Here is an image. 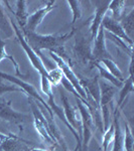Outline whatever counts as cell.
<instances>
[{"label": "cell", "mask_w": 134, "mask_h": 151, "mask_svg": "<svg viewBox=\"0 0 134 151\" xmlns=\"http://www.w3.org/2000/svg\"><path fill=\"white\" fill-rule=\"evenodd\" d=\"M21 32H22L26 42L28 43V45L41 58L43 63L45 60L48 63V65H50V63L43 55L41 50H48L50 52H55V55H58V57L64 58V60L67 58L64 45L66 41L69 40L74 35V33L76 32V29L74 28L71 32H68L63 35H38L36 32H31V31H26V30H21Z\"/></svg>", "instance_id": "6da1fadb"}, {"label": "cell", "mask_w": 134, "mask_h": 151, "mask_svg": "<svg viewBox=\"0 0 134 151\" xmlns=\"http://www.w3.org/2000/svg\"><path fill=\"white\" fill-rule=\"evenodd\" d=\"M27 99L33 115V124H35V130L40 134L41 139L45 141L48 145L52 146L53 148H55L58 144L57 140L55 139V137L50 133L48 125V121L45 119V115H43V110L37 106V104L35 103V101L33 99L29 98V97H27Z\"/></svg>", "instance_id": "7a4b0ae2"}, {"label": "cell", "mask_w": 134, "mask_h": 151, "mask_svg": "<svg viewBox=\"0 0 134 151\" xmlns=\"http://www.w3.org/2000/svg\"><path fill=\"white\" fill-rule=\"evenodd\" d=\"M100 85V110H101L102 120H103L104 131L111 125V103L116 92V88L106 82L99 83Z\"/></svg>", "instance_id": "3957f363"}, {"label": "cell", "mask_w": 134, "mask_h": 151, "mask_svg": "<svg viewBox=\"0 0 134 151\" xmlns=\"http://www.w3.org/2000/svg\"><path fill=\"white\" fill-rule=\"evenodd\" d=\"M9 20H10V22H11V25H12V28H13L14 32H15L16 35H17V40L19 41V43H20L21 47L24 50V52H25L31 65L35 68V70H36L38 73H40V76L45 77L48 80V70L45 68V65H43L41 58L38 57V55L32 50V48L28 45V43L26 42L22 32H21V30L17 27V25L15 24V22H13V20H12L10 15H9Z\"/></svg>", "instance_id": "277c9868"}, {"label": "cell", "mask_w": 134, "mask_h": 151, "mask_svg": "<svg viewBox=\"0 0 134 151\" xmlns=\"http://www.w3.org/2000/svg\"><path fill=\"white\" fill-rule=\"evenodd\" d=\"M76 100H77L78 111H79L80 117H81V122H82V139H81L82 151H87L90 140L92 139V136H93L95 125L89 109L80 100L78 99Z\"/></svg>", "instance_id": "5b68a950"}, {"label": "cell", "mask_w": 134, "mask_h": 151, "mask_svg": "<svg viewBox=\"0 0 134 151\" xmlns=\"http://www.w3.org/2000/svg\"><path fill=\"white\" fill-rule=\"evenodd\" d=\"M36 143L25 140L12 133L0 132V151H29Z\"/></svg>", "instance_id": "8992f818"}, {"label": "cell", "mask_w": 134, "mask_h": 151, "mask_svg": "<svg viewBox=\"0 0 134 151\" xmlns=\"http://www.w3.org/2000/svg\"><path fill=\"white\" fill-rule=\"evenodd\" d=\"M50 57H52L53 60L55 62V64L58 65V69L62 70V73H63V75H64V77L71 83V84L73 85V87H74L75 89H76V91L78 92V93H79L80 96H81L82 98L85 100V101L88 102L86 91H85L84 88L82 87L81 83H80V81H79V78H78L76 75H75L74 70H72L71 65L68 64L67 62H66L64 58H62L61 57H58V55H55V52H50Z\"/></svg>", "instance_id": "52a82bcc"}, {"label": "cell", "mask_w": 134, "mask_h": 151, "mask_svg": "<svg viewBox=\"0 0 134 151\" xmlns=\"http://www.w3.org/2000/svg\"><path fill=\"white\" fill-rule=\"evenodd\" d=\"M92 42L93 40H88L85 36L80 35L76 38V42L74 45V55L80 64L87 65H92L93 55H92Z\"/></svg>", "instance_id": "ba28073f"}, {"label": "cell", "mask_w": 134, "mask_h": 151, "mask_svg": "<svg viewBox=\"0 0 134 151\" xmlns=\"http://www.w3.org/2000/svg\"><path fill=\"white\" fill-rule=\"evenodd\" d=\"M58 92H60V94H61V100H62L63 106H64L63 111H64L66 120L68 121V123L72 126V128L74 129V130L77 131L80 139H82V122H81V119L78 118L79 111L77 110V108H74V107L70 104L69 98H68L67 95L61 90V88H58Z\"/></svg>", "instance_id": "9c48e42d"}, {"label": "cell", "mask_w": 134, "mask_h": 151, "mask_svg": "<svg viewBox=\"0 0 134 151\" xmlns=\"http://www.w3.org/2000/svg\"><path fill=\"white\" fill-rule=\"evenodd\" d=\"M55 1H47L45 4L41 8L37 9L33 13L29 14L27 17V21H26L25 27L21 30H26V31H31V32H35L36 28L40 25V23L43 22V18L50 13L53 9L55 8Z\"/></svg>", "instance_id": "30bf717a"}, {"label": "cell", "mask_w": 134, "mask_h": 151, "mask_svg": "<svg viewBox=\"0 0 134 151\" xmlns=\"http://www.w3.org/2000/svg\"><path fill=\"white\" fill-rule=\"evenodd\" d=\"M0 118L11 124L20 126L28 119V116L11 108V102L5 99L0 100Z\"/></svg>", "instance_id": "8fae6325"}, {"label": "cell", "mask_w": 134, "mask_h": 151, "mask_svg": "<svg viewBox=\"0 0 134 151\" xmlns=\"http://www.w3.org/2000/svg\"><path fill=\"white\" fill-rule=\"evenodd\" d=\"M105 29L103 28V26H100L98 33H97L96 38L94 40V47H92V55H93V62L94 63H100L102 60H112V57L110 53L107 50L106 45H105Z\"/></svg>", "instance_id": "7c38bea8"}, {"label": "cell", "mask_w": 134, "mask_h": 151, "mask_svg": "<svg viewBox=\"0 0 134 151\" xmlns=\"http://www.w3.org/2000/svg\"><path fill=\"white\" fill-rule=\"evenodd\" d=\"M101 25L103 26V28L105 29V31H107V32L121 38L126 43H128L130 47H133V40L128 37V35L125 33V31L122 28V26L120 25V23L118 21H116L115 19L112 18V16L105 14L103 20H102Z\"/></svg>", "instance_id": "4fadbf2b"}, {"label": "cell", "mask_w": 134, "mask_h": 151, "mask_svg": "<svg viewBox=\"0 0 134 151\" xmlns=\"http://www.w3.org/2000/svg\"><path fill=\"white\" fill-rule=\"evenodd\" d=\"M80 83L87 93V100L89 103L90 100L94 101L100 106V85H99V76H96L92 79L80 78Z\"/></svg>", "instance_id": "5bb4252c"}, {"label": "cell", "mask_w": 134, "mask_h": 151, "mask_svg": "<svg viewBox=\"0 0 134 151\" xmlns=\"http://www.w3.org/2000/svg\"><path fill=\"white\" fill-rule=\"evenodd\" d=\"M97 4H99V6H96V9H95V14L94 17L92 19V23L91 26H90V37L91 40L94 41V40L96 38L97 33H98V30L101 26L102 20H103L104 16L108 11V6L110 1H96Z\"/></svg>", "instance_id": "9a60e30c"}, {"label": "cell", "mask_w": 134, "mask_h": 151, "mask_svg": "<svg viewBox=\"0 0 134 151\" xmlns=\"http://www.w3.org/2000/svg\"><path fill=\"white\" fill-rule=\"evenodd\" d=\"M119 109L116 108L114 111V119L113 124L115 128V135H114L113 140V148L111 151H124L123 149V134L120 128V123H119Z\"/></svg>", "instance_id": "2e32d148"}, {"label": "cell", "mask_w": 134, "mask_h": 151, "mask_svg": "<svg viewBox=\"0 0 134 151\" xmlns=\"http://www.w3.org/2000/svg\"><path fill=\"white\" fill-rule=\"evenodd\" d=\"M6 12L1 6L0 2V40H6L13 36L14 30L12 28L10 20H8L6 17Z\"/></svg>", "instance_id": "e0dca14e"}, {"label": "cell", "mask_w": 134, "mask_h": 151, "mask_svg": "<svg viewBox=\"0 0 134 151\" xmlns=\"http://www.w3.org/2000/svg\"><path fill=\"white\" fill-rule=\"evenodd\" d=\"M16 3H17V10L15 12H13V10L11 9V7L9 6L8 2L7 1L5 2V4L7 5V7H8L9 10H10V12L14 14V16H15V18H16V20H17L20 28L23 29L26 25V21H27V17L29 15L27 10H26V1L19 0V1L16 2Z\"/></svg>", "instance_id": "ac0fdd59"}, {"label": "cell", "mask_w": 134, "mask_h": 151, "mask_svg": "<svg viewBox=\"0 0 134 151\" xmlns=\"http://www.w3.org/2000/svg\"><path fill=\"white\" fill-rule=\"evenodd\" d=\"M134 91V85H133V74H130L128 79H126V81H124V84L122 88L120 90V93H119V99L117 101V107L116 108L121 109L124 105L126 98L129 94L133 93Z\"/></svg>", "instance_id": "d6986e66"}, {"label": "cell", "mask_w": 134, "mask_h": 151, "mask_svg": "<svg viewBox=\"0 0 134 151\" xmlns=\"http://www.w3.org/2000/svg\"><path fill=\"white\" fill-rule=\"evenodd\" d=\"M125 1L123 0H113L110 1L108 6V10L112 11V18L115 19L116 21H120L122 17L125 14H124V10H125Z\"/></svg>", "instance_id": "ffe728a7"}, {"label": "cell", "mask_w": 134, "mask_h": 151, "mask_svg": "<svg viewBox=\"0 0 134 151\" xmlns=\"http://www.w3.org/2000/svg\"><path fill=\"white\" fill-rule=\"evenodd\" d=\"M93 67H95L96 68L97 70H99V73H100V76H101L103 79H106L107 81H109L110 82V84L111 85H113L114 87L115 88H122V86H123V84H124V82H120L119 80H117L114 76H112L110 73L107 70V69L104 65H102L100 63H94L93 65Z\"/></svg>", "instance_id": "44dd1931"}, {"label": "cell", "mask_w": 134, "mask_h": 151, "mask_svg": "<svg viewBox=\"0 0 134 151\" xmlns=\"http://www.w3.org/2000/svg\"><path fill=\"white\" fill-rule=\"evenodd\" d=\"M133 20H134V9H132L128 14H125L122 17V19L120 20V22H119L130 40H132V35H133Z\"/></svg>", "instance_id": "7402d4cb"}, {"label": "cell", "mask_w": 134, "mask_h": 151, "mask_svg": "<svg viewBox=\"0 0 134 151\" xmlns=\"http://www.w3.org/2000/svg\"><path fill=\"white\" fill-rule=\"evenodd\" d=\"M100 64H103L104 67L107 69V70H108L112 76H114L117 80H119L120 82L125 81L124 78H123L122 72H121L120 69L117 67V65L115 64V63L113 62V60H108V58H106V60H102L101 62H100Z\"/></svg>", "instance_id": "603a6c76"}, {"label": "cell", "mask_w": 134, "mask_h": 151, "mask_svg": "<svg viewBox=\"0 0 134 151\" xmlns=\"http://www.w3.org/2000/svg\"><path fill=\"white\" fill-rule=\"evenodd\" d=\"M9 60L10 62L13 64L14 68H15V73L16 75L19 76V77H21L22 74L20 73V70H19V65L17 64V62L15 60V58L12 57L11 55H8L6 52V43L4 40H0V63H1V60Z\"/></svg>", "instance_id": "cb8c5ba5"}, {"label": "cell", "mask_w": 134, "mask_h": 151, "mask_svg": "<svg viewBox=\"0 0 134 151\" xmlns=\"http://www.w3.org/2000/svg\"><path fill=\"white\" fill-rule=\"evenodd\" d=\"M114 135H115V128H114V124H111L109 128L103 133V141H102L103 151H109L111 142H113L114 140Z\"/></svg>", "instance_id": "d4e9b609"}, {"label": "cell", "mask_w": 134, "mask_h": 151, "mask_svg": "<svg viewBox=\"0 0 134 151\" xmlns=\"http://www.w3.org/2000/svg\"><path fill=\"white\" fill-rule=\"evenodd\" d=\"M124 125H125L124 126L125 127V131H124V135H123V149L124 151H134L133 149L134 140H133L131 129L126 122Z\"/></svg>", "instance_id": "484cf974"}, {"label": "cell", "mask_w": 134, "mask_h": 151, "mask_svg": "<svg viewBox=\"0 0 134 151\" xmlns=\"http://www.w3.org/2000/svg\"><path fill=\"white\" fill-rule=\"evenodd\" d=\"M105 37H108L109 40H110L111 41H113L114 43H115L116 45H118V47H122L125 52H128V55H130V58H132V52H133V47H130V45H128V43H126L125 41L122 40L121 38L117 37V36L111 35V33L107 32V31H105Z\"/></svg>", "instance_id": "4316f807"}, {"label": "cell", "mask_w": 134, "mask_h": 151, "mask_svg": "<svg viewBox=\"0 0 134 151\" xmlns=\"http://www.w3.org/2000/svg\"><path fill=\"white\" fill-rule=\"evenodd\" d=\"M8 92H19V93H24L22 89H20L16 85L11 84V83H6L3 79H0V95L8 93Z\"/></svg>", "instance_id": "83f0119b"}, {"label": "cell", "mask_w": 134, "mask_h": 151, "mask_svg": "<svg viewBox=\"0 0 134 151\" xmlns=\"http://www.w3.org/2000/svg\"><path fill=\"white\" fill-rule=\"evenodd\" d=\"M67 3L69 4V7L71 8V10L73 12V20L72 24H75V22L78 19L81 18L82 14H81V2L76 1V0H71V1H67Z\"/></svg>", "instance_id": "f1b7e54d"}, {"label": "cell", "mask_w": 134, "mask_h": 151, "mask_svg": "<svg viewBox=\"0 0 134 151\" xmlns=\"http://www.w3.org/2000/svg\"><path fill=\"white\" fill-rule=\"evenodd\" d=\"M63 77H64V75H63L62 70L58 69V68L48 70V81L50 82L52 85L58 86L61 83V81H62Z\"/></svg>", "instance_id": "f546056e"}, {"label": "cell", "mask_w": 134, "mask_h": 151, "mask_svg": "<svg viewBox=\"0 0 134 151\" xmlns=\"http://www.w3.org/2000/svg\"><path fill=\"white\" fill-rule=\"evenodd\" d=\"M30 151H47V150H43V149H40V148H32Z\"/></svg>", "instance_id": "4dcf8cb0"}]
</instances>
